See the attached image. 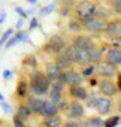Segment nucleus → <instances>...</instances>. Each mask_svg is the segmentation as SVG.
<instances>
[{"label":"nucleus","mask_w":121,"mask_h":127,"mask_svg":"<svg viewBox=\"0 0 121 127\" xmlns=\"http://www.w3.org/2000/svg\"><path fill=\"white\" fill-rule=\"evenodd\" d=\"M51 81L46 78V75L40 70H34L30 76V82H29V90H31L33 94L36 96H45L48 94Z\"/></svg>","instance_id":"1"},{"label":"nucleus","mask_w":121,"mask_h":127,"mask_svg":"<svg viewBox=\"0 0 121 127\" xmlns=\"http://www.w3.org/2000/svg\"><path fill=\"white\" fill-rule=\"evenodd\" d=\"M106 26H108L106 18H102V17H97V15L85 18L81 23V27L87 32H91V33H102V32L106 30Z\"/></svg>","instance_id":"2"},{"label":"nucleus","mask_w":121,"mask_h":127,"mask_svg":"<svg viewBox=\"0 0 121 127\" xmlns=\"http://www.w3.org/2000/svg\"><path fill=\"white\" fill-rule=\"evenodd\" d=\"M96 5L91 0H82V2L75 5V17L78 21H82L85 18H90L96 14Z\"/></svg>","instance_id":"3"},{"label":"nucleus","mask_w":121,"mask_h":127,"mask_svg":"<svg viewBox=\"0 0 121 127\" xmlns=\"http://www.w3.org/2000/svg\"><path fill=\"white\" fill-rule=\"evenodd\" d=\"M64 48H66V42H64V39L60 36V34H54V36H51V37L48 39V42L45 43L43 51L57 55V54L61 52Z\"/></svg>","instance_id":"4"},{"label":"nucleus","mask_w":121,"mask_h":127,"mask_svg":"<svg viewBox=\"0 0 121 127\" xmlns=\"http://www.w3.org/2000/svg\"><path fill=\"white\" fill-rule=\"evenodd\" d=\"M63 51L66 52V55L70 58L72 63H75V64H85V63H88L87 61V51H84V49H81L75 45H69Z\"/></svg>","instance_id":"5"},{"label":"nucleus","mask_w":121,"mask_h":127,"mask_svg":"<svg viewBox=\"0 0 121 127\" xmlns=\"http://www.w3.org/2000/svg\"><path fill=\"white\" fill-rule=\"evenodd\" d=\"M58 82H61L63 85H69V87H72V85H81L82 76L73 67H70L67 70H61V75H60Z\"/></svg>","instance_id":"6"},{"label":"nucleus","mask_w":121,"mask_h":127,"mask_svg":"<svg viewBox=\"0 0 121 127\" xmlns=\"http://www.w3.org/2000/svg\"><path fill=\"white\" fill-rule=\"evenodd\" d=\"M96 72L102 76V78H112L118 73V69L115 64H112V63L106 61V60H100L96 63Z\"/></svg>","instance_id":"7"},{"label":"nucleus","mask_w":121,"mask_h":127,"mask_svg":"<svg viewBox=\"0 0 121 127\" xmlns=\"http://www.w3.org/2000/svg\"><path fill=\"white\" fill-rule=\"evenodd\" d=\"M97 85H99L100 93H102L103 96H106V97H112V96H115V93L118 91L117 84H115L111 78H103L100 82H97Z\"/></svg>","instance_id":"8"},{"label":"nucleus","mask_w":121,"mask_h":127,"mask_svg":"<svg viewBox=\"0 0 121 127\" xmlns=\"http://www.w3.org/2000/svg\"><path fill=\"white\" fill-rule=\"evenodd\" d=\"M63 88H64V85H63L61 82H58V81L51 82L49 90H48L49 100H51V102H54V103H57V102L61 100V99H63Z\"/></svg>","instance_id":"9"},{"label":"nucleus","mask_w":121,"mask_h":127,"mask_svg":"<svg viewBox=\"0 0 121 127\" xmlns=\"http://www.w3.org/2000/svg\"><path fill=\"white\" fill-rule=\"evenodd\" d=\"M67 114L70 118L73 120H78V118H82L84 114H85V108L81 105L79 100L73 99L72 102H69V108H67Z\"/></svg>","instance_id":"10"},{"label":"nucleus","mask_w":121,"mask_h":127,"mask_svg":"<svg viewBox=\"0 0 121 127\" xmlns=\"http://www.w3.org/2000/svg\"><path fill=\"white\" fill-rule=\"evenodd\" d=\"M96 109L99 112V115H108L112 109V102H111V97H99L97 99V103H96Z\"/></svg>","instance_id":"11"},{"label":"nucleus","mask_w":121,"mask_h":127,"mask_svg":"<svg viewBox=\"0 0 121 127\" xmlns=\"http://www.w3.org/2000/svg\"><path fill=\"white\" fill-rule=\"evenodd\" d=\"M45 75H46V78H48L51 82H55V81H58V79H60L61 70H60V69L57 67V64H55L54 61H49V63H46Z\"/></svg>","instance_id":"12"},{"label":"nucleus","mask_w":121,"mask_h":127,"mask_svg":"<svg viewBox=\"0 0 121 127\" xmlns=\"http://www.w3.org/2000/svg\"><path fill=\"white\" fill-rule=\"evenodd\" d=\"M54 63L57 64V67H58L60 70H67V69H70V67H72V64H73V63L70 61V58L66 55V52H64V51H61L60 54H57V57H55Z\"/></svg>","instance_id":"13"},{"label":"nucleus","mask_w":121,"mask_h":127,"mask_svg":"<svg viewBox=\"0 0 121 127\" xmlns=\"http://www.w3.org/2000/svg\"><path fill=\"white\" fill-rule=\"evenodd\" d=\"M72 45H75V46H78V48L87 51V49H90V48L94 46V42H93L91 37L79 34V36H75V37H73V43H72Z\"/></svg>","instance_id":"14"},{"label":"nucleus","mask_w":121,"mask_h":127,"mask_svg":"<svg viewBox=\"0 0 121 127\" xmlns=\"http://www.w3.org/2000/svg\"><path fill=\"white\" fill-rule=\"evenodd\" d=\"M40 115L45 118V117H52V115H58V108H57V103L51 102V100H43V105H42V109H40Z\"/></svg>","instance_id":"15"},{"label":"nucleus","mask_w":121,"mask_h":127,"mask_svg":"<svg viewBox=\"0 0 121 127\" xmlns=\"http://www.w3.org/2000/svg\"><path fill=\"white\" fill-rule=\"evenodd\" d=\"M105 33L108 34V37H114V36L121 34V20H112V21H109L108 26H106Z\"/></svg>","instance_id":"16"},{"label":"nucleus","mask_w":121,"mask_h":127,"mask_svg":"<svg viewBox=\"0 0 121 127\" xmlns=\"http://www.w3.org/2000/svg\"><path fill=\"white\" fill-rule=\"evenodd\" d=\"M106 61L112 63V64H115V66H120L121 64V49L115 48V46H112L111 49H108V52H106Z\"/></svg>","instance_id":"17"},{"label":"nucleus","mask_w":121,"mask_h":127,"mask_svg":"<svg viewBox=\"0 0 121 127\" xmlns=\"http://www.w3.org/2000/svg\"><path fill=\"white\" fill-rule=\"evenodd\" d=\"M69 94L73 99H76V100H85L87 96H88L87 90L82 85H72V87H69Z\"/></svg>","instance_id":"18"},{"label":"nucleus","mask_w":121,"mask_h":127,"mask_svg":"<svg viewBox=\"0 0 121 127\" xmlns=\"http://www.w3.org/2000/svg\"><path fill=\"white\" fill-rule=\"evenodd\" d=\"M100 58H102V49L100 48L93 46V48L87 49V61H88V64H93V63L100 61Z\"/></svg>","instance_id":"19"},{"label":"nucleus","mask_w":121,"mask_h":127,"mask_svg":"<svg viewBox=\"0 0 121 127\" xmlns=\"http://www.w3.org/2000/svg\"><path fill=\"white\" fill-rule=\"evenodd\" d=\"M42 124L43 127H61L63 124V120L60 115H52V117H45L42 120Z\"/></svg>","instance_id":"20"},{"label":"nucleus","mask_w":121,"mask_h":127,"mask_svg":"<svg viewBox=\"0 0 121 127\" xmlns=\"http://www.w3.org/2000/svg\"><path fill=\"white\" fill-rule=\"evenodd\" d=\"M15 93H17V96L20 97V99H26L27 97V94H29V82L26 81V79H20L18 81V84H17V90H15Z\"/></svg>","instance_id":"21"},{"label":"nucleus","mask_w":121,"mask_h":127,"mask_svg":"<svg viewBox=\"0 0 121 127\" xmlns=\"http://www.w3.org/2000/svg\"><path fill=\"white\" fill-rule=\"evenodd\" d=\"M27 105H29L31 114H39L40 115V109H42V105H43V100L40 97H30Z\"/></svg>","instance_id":"22"},{"label":"nucleus","mask_w":121,"mask_h":127,"mask_svg":"<svg viewBox=\"0 0 121 127\" xmlns=\"http://www.w3.org/2000/svg\"><path fill=\"white\" fill-rule=\"evenodd\" d=\"M15 115L20 117L23 121H27L30 118V115H31V111H30V108H29L27 103H20L18 108H17V114Z\"/></svg>","instance_id":"23"},{"label":"nucleus","mask_w":121,"mask_h":127,"mask_svg":"<svg viewBox=\"0 0 121 127\" xmlns=\"http://www.w3.org/2000/svg\"><path fill=\"white\" fill-rule=\"evenodd\" d=\"M23 64H24V66H30V67H36V66H37V60H36V57H34L33 54H29V55L24 57Z\"/></svg>","instance_id":"24"},{"label":"nucleus","mask_w":121,"mask_h":127,"mask_svg":"<svg viewBox=\"0 0 121 127\" xmlns=\"http://www.w3.org/2000/svg\"><path fill=\"white\" fill-rule=\"evenodd\" d=\"M120 117L118 115H114V117H109L108 120H105L103 121V127H117L118 126V123H120Z\"/></svg>","instance_id":"25"},{"label":"nucleus","mask_w":121,"mask_h":127,"mask_svg":"<svg viewBox=\"0 0 121 127\" xmlns=\"http://www.w3.org/2000/svg\"><path fill=\"white\" fill-rule=\"evenodd\" d=\"M87 124L90 127H103V120L100 117H90L88 121H87Z\"/></svg>","instance_id":"26"},{"label":"nucleus","mask_w":121,"mask_h":127,"mask_svg":"<svg viewBox=\"0 0 121 127\" xmlns=\"http://www.w3.org/2000/svg\"><path fill=\"white\" fill-rule=\"evenodd\" d=\"M97 99H99V97H97V94H94V93L88 94V96H87V99H85V100H87V106H88V108H96Z\"/></svg>","instance_id":"27"},{"label":"nucleus","mask_w":121,"mask_h":127,"mask_svg":"<svg viewBox=\"0 0 121 127\" xmlns=\"http://www.w3.org/2000/svg\"><path fill=\"white\" fill-rule=\"evenodd\" d=\"M12 34H14V29H8V30L3 33V36L0 37V46H2L3 43H6V42H8V39H9Z\"/></svg>","instance_id":"28"},{"label":"nucleus","mask_w":121,"mask_h":127,"mask_svg":"<svg viewBox=\"0 0 121 127\" xmlns=\"http://www.w3.org/2000/svg\"><path fill=\"white\" fill-rule=\"evenodd\" d=\"M57 108H58V112L61 111V112H67V108H69V103L64 100V99H61L60 102H57Z\"/></svg>","instance_id":"29"},{"label":"nucleus","mask_w":121,"mask_h":127,"mask_svg":"<svg viewBox=\"0 0 121 127\" xmlns=\"http://www.w3.org/2000/svg\"><path fill=\"white\" fill-rule=\"evenodd\" d=\"M69 29H70L72 32H79V30H81V23H79L78 20H72V21L69 23Z\"/></svg>","instance_id":"30"},{"label":"nucleus","mask_w":121,"mask_h":127,"mask_svg":"<svg viewBox=\"0 0 121 127\" xmlns=\"http://www.w3.org/2000/svg\"><path fill=\"white\" fill-rule=\"evenodd\" d=\"M96 72V67H94V64H88L84 70H82V75L84 76H93V73Z\"/></svg>","instance_id":"31"},{"label":"nucleus","mask_w":121,"mask_h":127,"mask_svg":"<svg viewBox=\"0 0 121 127\" xmlns=\"http://www.w3.org/2000/svg\"><path fill=\"white\" fill-rule=\"evenodd\" d=\"M12 124H14V127H27L26 126V121H23L20 117H17V115H14V118H12Z\"/></svg>","instance_id":"32"},{"label":"nucleus","mask_w":121,"mask_h":127,"mask_svg":"<svg viewBox=\"0 0 121 127\" xmlns=\"http://www.w3.org/2000/svg\"><path fill=\"white\" fill-rule=\"evenodd\" d=\"M61 127H82V124L79 121H76V120H69V121L63 123Z\"/></svg>","instance_id":"33"},{"label":"nucleus","mask_w":121,"mask_h":127,"mask_svg":"<svg viewBox=\"0 0 121 127\" xmlns=\"http://www.w3.org/2000/svg\"><path fill=\"white\" fill-rule=\"evenodd\" d=\"M112 8L115 14L121 15V0H112Z\"/></svg>","instance_id":"34"},{"label":"nucleus","mask_w":121,"mask_h":127,"mask_svg":"<svg viewBox=\"0 0 121 127\" xmlns=\"http://www.w3.org/2000/svg\"><path fill=\"white\" fill-rule=\"evenodd\" d=\"M111 42H112V46H115V48H121V34L111 37Z\"/></svg>","instance_id":"35"},{"label":"nucleus","mask_w":121,"mask_h":127,"mask_svg":"<svg viewBox=\"0 0 121 127\" xmlns=\"http://www.w3.org/2000/svg\"><path fill=\"white\" fill-rule=\"evenodd\" d=\"M15 37L18 39V42H27V40H29V37H27V33H26V32H18V33L15 34Z\"/></svg>","instance_id":"36"},{"label":"nucleus","mask_w":121,"mask_h":127,"mask_svg":"<svg viewBox=\"0 0 121 127\" xmlns=\"http://www.w3.org/2000/svg\"><path fill=\"white\" fill-rule=\"evenodd\" d=\"M15 43H18V39L15 37V36H11L9 39H8V42H6V49H9V48H12Z\"/></svg>","instance_id":"37"},{"label":"nucleus","mask_w":121,"mask_h":127,"mask_svg":"<svg viewBox=\"0 0 121 127\" xmlns=\"http://www.w3.org/2000/svg\"><path fill=\"white\" fill-rule=\"evenodd\" d=\"M54 6H55V5L52 3V5H49V6H46V8H42L40 14H42V15H48V14H49V12H51V11L54 9Z\"/></svg>","instance_id":"38"},{"label":"nucleus","mask_w":121,"mask_h":127,"mask_svg":"<svg viewBox=\"0 0 121 127\" xmlns=\"http://www.w3.org/2000/svg\"><path fill=\"white\" fill-rule=\"evenodd\" d=\"M69 12H70V8L69 6H61V8H60V15H61V17L69 15Z\"/></svg>","instance_id":"39"},{"label":"nucleus","mask_w":121,"mask_h":127,"mask_svg":"<svg viewBox=\"0 0 121 127\" xmlns=\"http://www.w3.org/2000/svg\"><path fill=\"white\" fill-rule=\"evenodd\" d=\"M60 2H61V5L63 6H73V5H76V0H60Z\"/></svg>","instance_id":"40"},{"label":"nucleus","mask_w":121,"mask_h":127,"mask_svg":"<svg viewBox=\"0 0 121 127\" xmlns=\"http://www.w3.org/2000/svg\"><path fill=\"white\" fill-rule=\"evenodd\" d=\"M15 12H17L18 15H21V18H26V17H27V14L24 12V9H23V8H20V6H17V8H15Z\"/></svg>","instance_id":"41"},{"label":"nucleus","mask_w":121,"mask_h":127,"mask_svg":"<svg viewBox=\"0 0 121 127\" xmlns=\"http://www.w3.org/2000/svg\"><path fill=\"white\" fill-rule=\"evenodd\" d=\"M2 108H3V111H5V112H8V114H11V112H12V109H11V106H9V105H8V103H6L5 100L2 102Z\"/></svg>","instance_id":"42"},{"label":"nucleus","mask_w":121,"mask_h":127,"mask_svg":"<svg viewBox=\"0 0 121 127\" xmlns=\"http://www.w3.org/2000/svg\"><path fill=\"white\" fill-rule=\"evenodd\" d=\"M117 76H118V79H117V82H115V84H117V88L121 91V72H118V73H117Z\"/></svg>","instance_id":"43"},{"label":"nucleus","mask_w":121,"mask_h":127,"mask_svg":"<svg viewBox=\"0 0 121 127\" xmlns=\"http://www.w3.org/2000/svg\"><path fill=\"white\" fill-rule=\"evenodd\" d=\"M36 27H37V20L36 18H31V21H30V30H33Z\"/></svg>","instance_id":"44"},{"label":"nucleus","mask_w":121,"mask_h":127,"mask_svg":"<svg viewBox=\"0 0 121 127\" xmlns=\"http://www.w3.org/2000/svg\"><path fill=\"white\" fill-rule=\"evenodd\" d=\"M11 76H12V72L6 69V70L3 72V78H5V79H11Z\"/></svg>","instance_id":"45"},{"label":"nucleus","mask_w":121,"mask_h":127,"mask_svg":"<svg viewBox=\"0 0 121 127\" xmlns=\"http://www.w3.org/2000/svg\"><path fill=\"white\" fill-rule=\"evenodd\" d=\"M23 24H24V20H23V18H21V20H18V21H17V29H21V27H23Z\"/></svg>","instance_id":"46"},{"label":"nucleus","mask_w":121,"mask_h":127,"mask_svg":"<svg viewBox=\"0 0 121 127\" xmlns=\"http://www.w3.org/2000/svg\"><path fill=\"white\" fill-rule=\"evenodd\" d=\"M94 85H97V81H96L94 78H91V79H90V87H94Z\"/></svg>","instance_id":"47"},{"label":"nucleus","mask_w":121,"mask_h":127,"mask_svg":"<svg viewBox=\"0 0 121 127\" xmlns=\"http://www.w3.org/2000/svg\"><path fill=\"white\" fill-rule=\"evenodd\" d=\"M5 18H6V14L3 12L2 15H0V23H3V21H5Z\"/></svg>","instance_id":"48"},{"label":"nucleus","mask_w":121,"mask_h":127,"mask_svg":"<svg viewBox=\"0 0 121 127\" xmlns=\"http://www.w3.org/2000/svg\"><path fill=\"white\" fill-rule=\"evenodd\" d=\"M0 127H6V123H5L2 118H0Z\"/></svg>","instance_id":"49"},{"label":"nucleus","mask_w":121,"mask_h":127,"mask_svg":"<svg viewBox=\"0 0 121 127\" xmlns=\"http://www.w3.org/2000/svg\"><path fill=\"white\" fill-rule=\"evenodd\" d=\"M27 2H29V3H31V5H34V3L37 2V0H27Z\"/></svg>","instance_id":"50"},{"label":"nucleus","mask_w":121,"mask_h":127,"mask_svg":"<svg viewBox=\"0 0 121 127\" xmlns=\"http://www.w3.org/2000/svg\"><path fill=\"white\" fill-rule=\"evenodd\" d=\"M118 111H120V112H121V100H120V102H118Z\"/></svg>","instance_id":"51"},{"label":"nucleus","mask_w":121,"mask_h":127,"mask_svg":"<svg viewBox=\"0 0 121 127\" xmlns=\"http://www.w3.org/2000/svg\"><path fill=\"white\" fill-rule=\"evenodd\" d=\"M5 99H3V96H2V93H0V102H3Z\"/></svg>","instance_id":"52"},{"label":"nucleus","mask_w":121,"mask_h":127,"mask_svg":"<svg viewBox=\"0 0 121 127\" xmlns=\"http://www.w3.org/2000/svg\"><path fill=\"white\" fill-rule=\"evenodd\" d=\"M6 127H8V126H6Z\"/></svg>","instance_id":"53"}]
</instances>
